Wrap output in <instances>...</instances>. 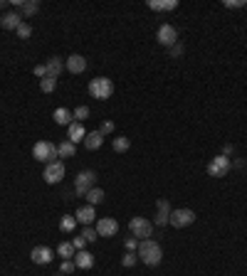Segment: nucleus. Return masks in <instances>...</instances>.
I'll return each mask as SVG.
<instances>
[{
  "label": "nucleus",
  "instance_id": "nucleus-1",
  "mask_svg": "<svg viewBox=\"0 0 247 276\" xmlns=\"http://www.w3.org/2000/svg\"><path fill=\"white\" fill-rule=\"evenodd\" d=\"M139 259L146 264V266H158L161 259H163V249L156 239H141L139 242V249H136Z\"/></svg>",
  "mask_w": 247,
  "mask_h": 276
},
{
  "label": "nucleus",
  "instance_id": "nucleus-2",
  "mask_svg": "<svg viewBox=\"0 0 247 276\" xmlns=\"http://www.w3.org/2000/svg\"><path fill=\"white\" fill-rule=\"evenodd\" d=\"M89 94H92V99L104 101V99H109L114 94V82L109 77H96V79L89 82Z\"/></svg>",
  "mask_w": 247,
  "mask_h": 276
},
{
  "label": "nucleus",
  "instance_id": "nucleus-3",
  "mask_svg": "<svg viewBox=\"0 0 247 276\" xmlns=\"http://www.w3.org/2000/svg\"><path fill=\"white\" fill-rule=\"evenodd\" d=\"M129 229H131V237H136L139 242H141V239H151V234H154V222H149L146 217H131Z\"/></svg>",
  "mask_w": 247,
  "mask_h": 276
},
{
  "label": "nucleus",
  "instance_id": "nucleus-4",
  "mask_svg": "<svg viewBox=\"0 0 247 276\" xmlns=\"http://www.w3.org/2000/svg\"><path fill=\"white\" fill-rule=\"evenodd\" d=\"M32 158L47 165V163H52V160H57V158H60V155H57V146H55V143H50V141H37V143H35V148H32Z\"/></svg>",
  "mask_w": 247,
  "mask_h": 276
},
{
  "label": "nucleus",
  "instance_id": "nucleus-5",
  "mask_svg": "<svg viewBox=\"0 0 247 276\" xmlns=\"http://www.w3.org/2000/svg\"><path fill=\"white\" fill-rule=\"evenodd\" d=\"M230 168H232L230 158L220 153V155H215V158L208 163V168H205V170H208V175H210V178H225V175L230 173Z\"/></svg>",
  "mask_w": 247,
  "mask_h": 276
},
{
  "label": "nucleus",
  "instance_id": "nucleus-6",
  "mask_svg": "<svg viewBox=\"0 0 247 276\" xmlns=\"http://www.w3.org/2000/svg\"><path fill=\"white\" fill-rule=\"evenodd\" d=\"M92 187H96V173L94 170H82L77 178H74V192L79 197H84Z\"/></svg>",
  "mask_w": 247,
  "mask_h": 276
},
{
  "label": "nucleus",
  "instance_id": "nucleus-7",
  "mask_svg": "<svg viewBox=\"0 0 247 276\" xmlns=\"http://www.w3.org/2000/svg\"><path fill=\"white\" fill-rule=\"evenodd\" d=\"M193 222H195V212H193V210H188V207H181V210H171L168 224H173V227L183 229V227L193 224Z\"/></svg>",
  "mask_w": 247,
  "mask_h": 276
},
{
  "label": "nucleus",
  "instance_id": "nucleus-8",
  "mask_svg": "<svg viewBox=\"0 0 247 276\" xmlns=\"http://www.w3.org/2000/svg\"><path fill=\"white\" fill-rule=\"evenodd\" d=\"M42 178H45V183H47V185L62 183V178H64V163H62V160H52V163H47V165H45Z\"/></svg>",
  "mask_w": 247,
  "mask_h": 276
},
{
  "label": "nucleus",
  "instance_id": "nucleus-9",
  "mask_svg": "<svg viewBox=\"0 0 247 276\" xmlns=\"http://www.w3.org/2000/svg\"><path fill=\"white\" fill-rule=\"evenodd\" d=\"M94 229H96L99 237H114V234L119 232V222H116L114 217H99Z\"/></svg>",
  "mask_w": 247,
  "mask_h": 276
},
{
  "label": "nucleus",
  "instance_id": "nucleus-10",
  "mask_svg": "<svg viewBox=\"0 0 247 276\" xmlns=\"http://www.w3.org/2000/svg\"><path fill=\"white\" fill-rule=\"evenodd\" d=\"M156 37H158V42H161L163 47H173V45L178 42V30H176L173 25H161Z\"/></svg>",
  "mask_w": 247,
  "mask_h": 276
},
{
  "label": "nucleus",
  "instance_id": "nucleus-11",
  "mask_svg": "<svg viewBox=\"0 0 247 276\" xmlns=\"http://www.w3.org/2000/svg\"><path fill=\"white\" fill-rule=\"evenodd\" d=\"M23 25V15L18 13V10H10V13H5L3 18H0V28L3 30H18Z\"/></svg>",
  "mask_w": 247,
  "mask_h": 276
},
{
  "label": "nucleus",
  "instance_id": "nucleus-12",
  "mask_svg": "<svg viewBox=\"0 0 247 276\" xmlns=\"http://www.w3.org/2000/svg\"><path fill=\"white\" fill-rule=\"evenodd\" d=\"M156 219L154 224H158V227H163V224H168V217H171V205H168V200L166 197H161L158 202H156Z\"/></svg>",
  "mask_w": 247,
  "mask_h": 276
},
{
  "label": "nucleus",
  "instance_id": "nucleus-13",
  "mask_svg": "<svg viewBox=\"0 0 247 276\" xmlns=\"http://www.w3.org/2000/svg\"><path fill=\"white\" fill-rule=\"evenodd\" d=\"M62 72H64V60L62 57H50V60L45 62V77L57 79Z\"/></svg>",
  "mask_w": 247,
  "mask_h": 276
},
{
  "label": "nucleus",
  "instance_id": "nucleus-14",
  "mask_svg": "<svg viewBox=\"0 0 247 276\" xmlns=\"http://www.w3.org/2000/svg\"><path fill=\"white\" fill-rule=\"evenodd\" d=\"M84 136H87V131H84V126L79 121H72L67 126V141H72L74 146H77L79 141H84Z\"/></svg>",
  "mask_w": 247,
  "mask_h": 276
},
{
  "label": "nucleus",
  "instance_id": "nucleus-15",
  "mask_svg": "<svg viewBox=\"0 0 247 276\" xmlns=\"http://www.w3.org/2000/svg\"><path fill=\"white\" fill-rule=\"evenodd\" d=\"M64 67H67L72 74H82V72L87 69V60H84L82 55H69V57L64 60Z\"/></svg>",
  "mask_w": 247,
  "mask_h": 276
},
{
  "label": "nucleus",
  "instance_id": "nucleus-16",
  "mask_svg": "<svg viewBox=\"0 0 247 276\" xmlns=\"http://www.w3.org/2000/svg\"><path fill=\"white\" fill-rule=\"evenodd\" d=\"M30 259L35 264H50L52 261V249L50 246H35L30 251Z\"/></svg>",
  "mask_w": 247,
  "mask_h": 276
},
{
  "label": "nucleus",
  "instance_id": "nucleus-17",
  "mask_svg": "<svg viewBox=\"0 0 247 276\" xmlns=\"http://www.w3.org/2000/svg\"><path fill=\"white\" fill-rule=\"evenodd\" d=\"M84 148L87 151H96V148H101V143H104V136L99 133V131H89L87 136H84Z\"/></svg>",
  "mask_w": 247,
  "mask_h": 276
},
{
  "label": "nucleus",
  "instance_id": "nucleus-18",
  "mask_svg": "<svg viewBox=\"0 0 247 276\" xmlns=\"http://www.w3.org/2000/svg\"><path fill=\"white\" fill-rule=\"evenodd\" d=\"M74 266L77 269H92L94 266V254H89V251H77L74 254Z\"/></svg>",
  "mask_w": 247,
  "mask_h": 276
},
{
  "label": "nucleus",
  "instance_id": "nucleus-19",
  "mask_svg": "<svg viewBox=\"0 0 247 276\" xmlns=\"http://www.w3.org/2000/svg\"><path fill=\"white\" fill-rule=\"evenodd\" d=\"M74 219H77V222H82V224H89V222L96 219V212H94L92 205H84V207H79V210L74 212Z\"/></svg>",
  "mask_w": 247,
  "mask_h": 276
},
{
  "label": "nucleus",
  "instance_id": "nucleus-20",
  "mask_svg": "<svg viewBox=\"0 0 247 276\" xmlns=\"http://www.w3.org/2000/svg\"><path fill=\"white\" fill-rule=\"evenodd\" d=\"M149 8L151 10H161V13H168V10H176L178 8V0H149Z\"/></svg>",
  "mask_w": 247,
  "mask_h": 276
},
{
  "label": "nucleus",
  "instance_id": "nucleus-21",
  "mask_svg": "<svg viewBox=\"0 0 247 276\" xmlns=\"http://www.w3.org/2000/svg\"><path fill=\"white\" fill-rule=\"evenodd\" d=\"M52 119H55V123H60V126H69V123L74 121V114L69 111V109H64V106H60L55 114H52Z\"/></svg>",
  "mask_w": 247,
  "mask_h": 276
},
{
  "label": "nucleus",
  "instance_id": "nucleus-22",
  "mask_svg": "<svg viewBox=\"0 0 247 276\" xmlns=\"http://www.w3.org/2000/svg\"><path fill=\"white\" fill-rule=\"evenodd\" d=\"M74 153H77V146L72 141H62L60 146H57V155L60 158H72Z\"/></svg>",
  "mask_w": 247,
  "mask_h": 276
},
{
  "label": "nucleus",
  "instance_id": "nucleus-23",
  "mask_svg": "<svg viewBox=\"0 0 247 276\" xmlns=\"http://www.w3.org/2000/svg\"><path fill=\"white\" fill-rule=\"evenodd\" d=\"M84 197H87V202H89L92 207H94V205H101V202H104V190H99V187H92V190H89Z\"/></svg>",
  "mask_w": 247,
  "mask_h": 276
},
{
  "label": "nucleus",
  "instance_id": "nucleus-24",
  "mask_svg": "<svg viewBox=\"0 0 247 276\" xmlns=\"http://www.w3.org/2000/svg\"><path fill=\"white\" fill-rule=\"evenodd\" d=\"M57 254H60L62 259H72V256L77 254V249H74L72 242H62V244L57 246Z\"/></svg>",
  "mask_w": 247,
  "mask_h": 276
},
{
  "label": "nucleus",
  "instance_id": "nucleus-25",
  "mask_svg": "<svg viewBox=\"0 0 247 276\" xmlns=\"http://www.w3.org/2000/svg\"><path fill=\"white\" fill-rule=\"evenodd\" d=\"M129 146H131V141H129L126 136L114 138V151H116V153H126V151H129Z\"/></svg>",
  "mask_w": 247,
  "mask_h": 276
},
{
  "label": "nucleus",
  "instance_id": "nucleus-26",
  "mask_svg": "<svg viewBox=\"0 0 247 276\" xmlns=\"http://www.w3.org/2000/svg\"><path fill=\"white\" fill-rule=\"evenodd\" d=\"M40 89L45 94H52L57 89V79H50V77H45V79H40Z\"/></svg>",
  "mask_w": 247,
  "mask_h": 276
},
{
  "label": "nucleus",
  "instance_id": "nucleus-27",
  "mask_svg": "<svg viewBox=\"0 0 247 276\" xmlns=\"http://www.w3.org/2000/svg\"><path fill=\"white\" fill-rule=\"evenodd\" d=\"M74 227H77V219H74V217L64 215V217L60 219V229H62V232H72Z\"/></svg>",
  "mask_w": 247,
  "mask_h": 276
},
{
  "label": "nucleus",
  "instance_id": "nucleus-28",
  "mask_svg": "<svg viewBox=\"0 0 247 276\" xmlns=\"http://www.w3.org/2000/svg\"><path fill=\"white\" fill-rule=\"evenodd\" d=\"M23 10H25V18H32L37 10H40V5L35 3V0H25V5H23Z\"/></svg>",
  "mask_w": 247,
  "mask_h": 276
},
{
  "label": "nucleus",
  "instance_id": "nucleus-29",
  "mask_svg": "<svg viewBox=\"0 0 247 276\" xmlns=\"http://www.w3.org/2000/svg\"><path fill=\"white\" fill-rule=\"evenodd\" d=\"M77 266H74V259H62L60 264V274H72Z\"/></svg>",
  "mask_w": 247,
  "mask_h": 276
},
{
  "label": "nucleus",
  "instance_id": "nucleus-30",
  "mask_svg": "<svg viewBox=\"0 0 247 276\" xmlns=\"http://www.w3.org/2000/svg\"><path fill=\"white\" fill-rule=\"evenodd\" d=\"M121 261H124V266H134V264L139 261V254H136V251H126Z\"/></svg>",
  "mask_w": 247,
  "mask_h": 276
},
{
  "label": "nucleus",
  "instance_id": "nucleus-31",
  "mask_svg": "<svg viewBox=\"0 0 247 276\" xmlns=\"http://www.w3.org/2000/svg\"><path fill=\"white\" fill-rule=\"evenodd\" d=\"M15 32H18V37H20V40H28V37L32 35V28L28 25V23H23V25H20V28H18Z\"/></svg>",
  "mask_w": 247,
  "mask_h": 276
},
{
  "label": "nucleus",
  "instance_id": "nucleus-32",
  "mask_svg": "<svg viewBox=\"0 0 247 276\" xmlns=\"http://www.w3.org/2000/svg\"><path fill=\"white\" fill-rule=\"evenodd\" d=\"M87 116H89V109H87V106H77V109H74V119H77V121H84Z\"/></svg>",
  "mask_w": 247,
  "mask_h": 276
},
{
  "label": "nucleus",
  "instance_id": "nucleus-33",
  "mask_svg": "<svg viewBox=\"0 0 247 276\" xmlns=\"http://www.w3.org/2000/svg\"><path fill=\"white\" fill-rule=\"evenodd\" d=\"M82 237L87 239V244H89V242H96V239H99V234H96V229H89V227H87V229L82 232Z\"/></svg>",
  "mask_w": 247,
  "mask_h": 276
},
{
  "label": "nucleus",
  "instance_id": "nucleus-34",
  "mask_svg": "<svg viewBox=\"0 0 247 276\" xmlns=\"http://www.w3.org/2000/svg\"><path fill=\"white\" fill-rule=\"evenodd\" d=\"M168 52H171V57H181V55H183V45L176 42L173 47H168Z\"/></svg>",
  "mask_w": 247,
  "mask_h": 276
},
{
  "label": "nucleus",
  "instance_id": "nucleus-35",
  "mask_svg": "<svg viewBox=\"0 0 247 276\" xmlns=\"http://www.w3.org/2000/svg\"><path fill=\"white\" fill-rule=\"evenodd\" d=\"M222 5L225 8H242V5H247V0H222Z\"/></svg>",
  "mask_w": 247,
  "mask_h": 276
},
{
  "label": "nucleus",
  "instance_id": "nucleus-36",
  "mask_svg": "<svg viewBox=\"0 0 247 276\" xmlns=\"http://www.w3.org/2000/svg\"><path fill=\"white\" fill-rule=\"evenodd\" d=\"M72 244H74V249H77V251H82V249H84V244H87V239L79 234V237H74V239H72Z\"/></svg>",
  "mask_w": 247,
  "mask_h": 276
},
{
  "label": "nucleus",
  "instance_id": "nucleus-37",
  "mask_svg": "<svg viewBox=\"0 0 247 276\" xmlns=\"http://www.w3.org/2000/svg\"><path fill=\"white\" fill-rule=\"evenodd\" d=\"M136 249H139V239L136 237H129L126 239V251H136Z\"/></svg>",
  "mask_w": 247,
  "mask_h": 276
},
{
  "label": "nucleus",
  "instance_id": "nucleus-38",
  "mask_svg": "<svg viewBox=\"0 0 247 276\" xmlns=\"http://www.w3.org/2000/svg\"><path fill=\"white\" fill-rule=\"evenodd\" d=\"M111 131H114V123H111V121H104V123H101V128H99V133H101V136H106V133H111Z\"/></svg>",
  "mask_w": 247,
  "mask_h": 276
},
{
  "label": "nucleus",
  "instance_id": "nucleus-39",
  "mask_svg": "<svg viewBox=\"0 0 247 276\" xmlns=\"http://www.w3.org/2000/svg\"><path fill=\"white\" fill-rule=\"evenodd\" d=\"M35 74L45 79V64H37V67H35Z\"/></svg>",
  "mask_w": 247,
  "mask_h": 276
},
{
  "label": "nucleus",
  "instance_id": "nucleus-40",
  "mask_svg": "<svg viewBox=\"0 0 247 276\" xmlns=\"http://www.w3.org/2000/svg\"><path fill=\"white\" fill-rule=\"evenodd\" d=\"M232 168H245V160H242V158H240V160H235V163H232Z\"/></svg>",
  "mask_w": 247,
  "mask_h": 276
},
{
  "label": "nucleus",
  "instance_id": "nucleus-41",
  "mask_svg": "<svg viewBox=\"0 0 247 276\" xmlns=\"http://www.w3.org/2000/svg\"><path fill=\"white\" fill-rule=\"evenodd\" d=\"M55 276H64V274H55Z\"/></svg>",
  "mask_w": 247,
  "mask_h": 276
},
{
  "label": "nucleus",
  "instance_id": "nucleus-42",
  "mask_svg": "<svg viewBox=\"0 0 247 276\" xmlns=\"http://www.w3.org/2000/svg\"><path fill=\"white\" fill-rule=\"evenodd\" d=\"M0 8H3V0H0Z\"/></svg>",
  "mask_w": 247,
  "mask_h": 276
}]
</instances>
